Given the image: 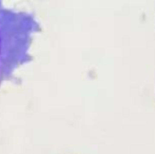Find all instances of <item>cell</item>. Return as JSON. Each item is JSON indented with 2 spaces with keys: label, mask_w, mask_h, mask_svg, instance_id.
<instances>
[{
  "label": "cell",
  "mask_w": 155,
  "mask_h": 154,
  "mask_svg": "<svg viewBox=\"0 0 155 154\" xmlns=\"http://www.w3.org/2000/svg\"><path fill=\"white\" fill-rule=\"evenodd\" d=\"M41 26L32 12L9 9L0 1V86L16 80L15 72L32 62L31 46Z\"/></svg>",
  "instance_id": "obj_1"
}]
</instances>
